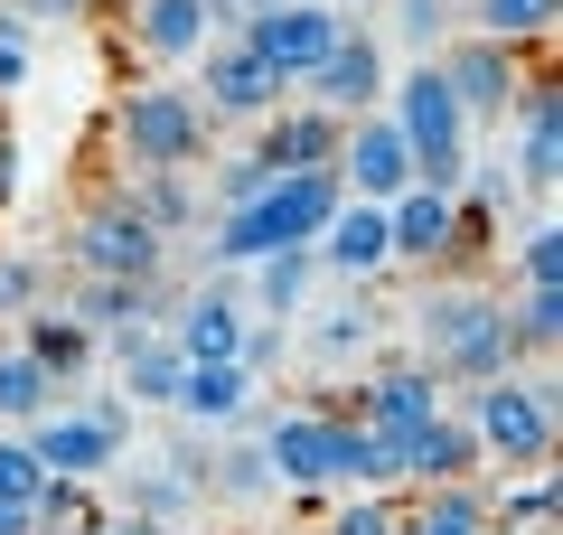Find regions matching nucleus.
<instances>
[{
  "label": "nucleus",
  "instance_id": "nucleus-1",
  "mask_svg": "<svg viewBox=\"0 0 563 535\" xmlns=\"http://www.w3.org/2000/svg\"><path fill=\"white\" fill-rule=\"evenodd\" d=\"M413 367H432L442 385H488L517 367V348H507V292H488V282H461V273H432L413 301Z\"/></svg>",
  "mask_w": 563,
  "mask_h": 535
},
{
  "label": "nucleus",
  "instance_id": "nucleus-2",
  "mask_svg": "<svg viewBox=\"0 0 563 535\" xmlns=\"http://www.w3.org/2000/svg\"><path fill=\"white\" fill-rule=\"evenodd\" d=\"M263 460H273L282 489H395V460L376 433H357L347 414L320 404H291V414H263Z\"/></svg>",
  "mask_w": 563,
  "mask_h": 535
},
{
  "label": "nucleus",
  "instance_id": "nucleus-3",
  "mask_svg": "<svg viewBox=\"0 0 563 535\" xmlns=\"http://www.w3.org/2000/svg\"><path fill=\"white\" fill-rule=\"evenodd\" d=\"M339 170H291V178H273L263 198H244L235 217H217V236H207V263H263V254H310L320 244V226L339 217Z\"/></svg>",
  "mask_w": 563,
  "mask_h": 535
},
{
  "label": "nucleus",
  "instance_id": "nucleus-4",
  "mask_svg": "<svg viewBox=\"0 0 563 535\" xmlns=\"http://www.w3.org/2000/svg\"><path fill=\"white\" fill-rule=\"evenodd\" d=\"M451 414L470 423V441H479V460H498V479L517 470H554V367H507V376L488 385H461V404Z\"/></svg>",
  "mask_w": 563,
  "mask_h": 535
},
{
  "label": "nucleus",
  "instance_id": "nucleus-5",
  "mask_svg": "<svg viewBox=\"0 0 563 535\" xmlns=\"http://www.w3.org/2000/svg\"><path fill=\"white\" fill-rule=\"evenodd\" d=\"M385 122H395L404 151H413V188L461 198V178H470V122H461V103H451V85L432 76V57H413L395 85H385Z\"/></svg>",
  "mask_w": 563,
  "mask_h": 535
},
{
  "label": "nucleus",
  "instance_id": "nucleus-6",
  "mask_svg": "<svg viewBox=\"0 0 563 535\" xmlns=\"http://www.w3.org/2000/svg\"><path fill=\"white\" fill-rule=\"evenodd\" d=\"M113 151L132 160V178L151 170H198L207 160V113L188 85H132L113 103Z\"/></svg>",
  "mask_w": 563,
  "mask_h": 535
},
{
  "label": "nucleus",
  "instance_id": "nucleus-7",
  "mask_svg": "<svg viewBox=\"0 0 563 535\" xmlns=\"http://www.w3.org/2000/svg\"><path fill=\"white\" fill-rule=\"evenodd\" d=\"M122 423H132V404H122V395H95L85 414L47 404L20 441H29V460H38L47 479H85V489H95L103 470H122Z\"/></svg>",
  "mask_w": 563,
  "mask_h": 535
},
{
  "label": "nucleus",
  "instance_id": "nucleus-8",
  "mask_svg": "<svg viewBox=\"0 0 563 535\" xmlns=\"http://www.w3.org/2000/svg\"><path fill=\"white\" fill-rule=\"evenodd\" d=\"M432 76L451 85V103H461V122L470 132H498L507 113H517V95H526V47H498V39H442V57H432Z\"/></svg>",
  "mask_w": 563,
  "mask_h": 535
},
{
  "label": "nucleus",
  "instance_id": "nucleus-9",
  "mask_svg": "<svg viewBox=\"0 0 563 535\" xmlns=\"http://www.w3.org/2000/svg\"><path fill=\"white\" fill-rule=\"evenodd\" d=\"M66 254H76V273H113V282H161L169 244L141 226L132 198H95L76 217V236H66Z\"/></svg>",
  "mask_w": 563,
  "mask_h": 535
},
{
  "label": "nucleus",
  "instance_id": "nucleus-10",
  "mask_svg": "<svg viewBox=\"0 0 563 535\" xmlns=\"http://www.w3.org/2000/svg\"><path fill=\"white\" fill-rule=\"evenodd\" d=\"M451 414V385L432 376V367H376V376L357 385V433H376L385 441V460H404V441L422 433V423H442Z\"/></svg>",
  "mask_w": 563,
  "mask_h": 535
},
{
  "label": "nucleus",
  "instance_id": "nucleus-11",
  "mask_svg": "<svg viewBox=\"0 0 563 535\" xmlns=\"http://www.w3.org/2000/svg\"><path fill=\"white\" fill-rule=\"evenodd\" d=\"M235 39L254 47V57L273 66L282 85H310V76H320V57L347 39V10H329V0H291V10H263V20H244Z\"/></svg>",
  "mask_w": 563,
  "mask_h": 535
},
{
  "label": "nucleus",
  "instance_id": "nucleus-12",
  "mask_svg": "<svg viewBox=\"0 0 563 535\" xmlns=\"http://www.w3.org/2000/svg\"><path fill=\"white\" fill-rule=\"evenodd\" d=\"M198 76H207V95H198L207 122H263V113L291 103V85H282L244 39H207V47H198Z\"/></svg>",
  "mask_w": 563,
  "mask_h": 535
},
{
  "label": "nucleus",
  "instance_id": "nucleus-13",
  "mask_svg": "<svg viewBox=\"0 0 563 535\" xmlns=\"http://www.w3.org/2000/svg\"><path fill=\"white\" fill-rule=\"evenodd\" d=\"M329 170H339V188H347V198H366V207H395L404 188H413V151H404V132H395L385 113H357V122H347V141H339Z\"/></svg>",
  "mask_w": 563,
  "mask_h": 535
},
{
  "label": "nucleus",
  "instance_id": "nucleus-14",
  "mask_svg": "<svg viewBox=\"0 0 563 535\" xmlns=\"http://www.w3.org/2000/svg\"><path fill=\"white\" fill-rule=\"evenodd\" d=\"M498 132H517V188L526 198H554V178H563V85L554 76H526V95H517V113L498 122Z\"/></svg>",
  "mask_w": 563,
  "mask_h": 535
},
{
  "label": "nucleus",
  "instance_id": "nucleus-15",
  "mask_svg": "<svg viewBox=\"0 0 563 535\" xmlns=\"http://www.w3.org/2000/svg\"><path fill=\"white\" fill-rule=\"evenodd\" d=\"M235 10L225 0H132V47L141 57H161V66H179V57H198L207 39H235Z\"/></svg>",
  "mask_w": 563,
  "mask_h": 535
},
{
  "label": "nucleus",
  "instance_id": "nucleus-16",
  "mask_svg": "<svg viewBox=\"0 0 563 535\" xmlns=\"http://www.w3.org/2000/svg\"><path fill=\"white\" fill-rule=\"evenodd\" d=\"M385 39H366V29H347L339 47L320 57V76H310V103L320 113H339V122H357V113H385Z\"/></svg>",
  "mask_w": 563,
  "mask_h": 535
},
{
  "label": "nucleus",
  "instance_id": "nucleus-17",
  "mask_svg": "<svg viewBox=\"0 0 563 535\" xmlns=\"http://www.w3.org/2000/svg\"><path fill=\"white\" fill-rule=\"evenodd\" d=\"M385 244H395V263H422V273H442V263H461V198H442V188H404L395 207H385Z\"/></svg>",
  "mask_w": 563,
  "mask_h": 535
},
{
  "label": "nucleus",
  "instance_id": "nucleus-18",
  "mask_svg": "<svg viewBox=\"0 0 563 535\" xmlns=\"http://www.w3.org/2000/svg\"><path fill=\"white\" fill-rule=\"evenodd\" d=\"M66 319L95 338H141V329H161L169 319V292L161 282H113V273H85L76 292H66Z\"/></svg>",
  "mask_w": 563,
  "mask_h": 535
},
{
  "label": "nucleus",
  "instance_id": "nucleus-19",
  "mask_svg": "<svg viewBox=\"0 0 563 535\" xmlns=\"http://www.w3.org/2000/svg\"><path fill=\"white\" fill-rule=\"evenodd\" d=\"M339 141H347L339 113H320V103H282V113H263L254 160H263L273 178H291V170H329V160H339Z\"/></svg>",
  "mask_w": 563,
  "mask_h": 535
},
{
  "label": "nucleus",
  "instance_id": "nucleus-20",
  "mask_svg": "<svg viewBox=\"0 0 563 535\" xmlns=\"http://www.w3.org/2000/svg\"><path fill=\"white\" fill-rule=\"evenodd\" d=\"M310 263H320V273H339V282H376V273H395V244H385V207L339 198V217L320 226Z\"/></svg>",
  "mask_w": 563,
  "mask_h": 535
},
{
  "label": "nucleus",
  "instance_id": "nucleus-21",
  "mask_svg": "<svg viewBox=\"0 0 563 535\" xmlns=\"http://www.w3.org/2000/svg\"><path fill=\"white\" fill-rule=\"evenodd\" d=\"M161 329L179 338V357H188V367H198V357H235L254 319H244V301H235V292H217V282H207V292L169 301V319H161Z\"/></svg>",
  "mask_w": 563,
  "mask_h": 535
},
{
  "label": "nucleus",
  "instance_id": "nucleus-22",
  "mask_svg": "<svg viewBox=\"0 0 563 535\" xmlns=\"http://www.w3.org/2000/svg\"><path fill=\"white\" fill-rule=\"evenodd\" d=\"M179 376L188 357L169 329H141V338H113V395L122 404H179Z\"/></svg>",
  "mask_w": 563,
  "mask_h": 535
},
{
  "label": "nucleus",
  "instance_id": "nucleus-23",
  "mask_svg": "<svg viewBox=\"0 0 563 535\" xmlns=\"http://www.w3.org/2000/svg\"><path fill=\"white\" fill-rule=\"evenodd\" d=\"M395 479H413V489H461V479H479V441H470V423H461V414L422 423V433L404 441Z\"/></svg>",
  "mask_w": 563,
  "mask_h": 535
},
{
  "label": "nucleus",
  "instance_id": "nucleus-24",
  "mask_svg": "<svg viewBox=\"0 0 563 535\" xmlns=\"http://www.w3.org/2000/svg\"><path fill=\"white\" fill-rule=\"evenodd\" d=\"M169 414H188L198 433H225V423L254 414V376H244L235 357H198V367L179 376V404H169Z\"/></svg>",
  "mask_w": 563,
  "mask_h": 535
},
{
  "label": "nucleus",
  "instance_id": "nucleus-25",
  "mask_svg": "<svg viewBox=\"0 0 563 535\" xmlns=\"http://www.w3.org/2000/svg\"><path fill=\"white\" fill-rule=\"evenodd\" d=\"M20 348L38 357V376H47V385H76L85 367L103 357V338H95V329H76L66 310H47V301H38V310L20 319Z\"/></svg>",
  "mask_w": 563,
  "mask_h": 535
},
{
  "label": "nucleus",
  "instance_id": "nucleus-26",
  "mask_svg": "<svg viewBox=\"0 0 563 535\" xmlns=\"http://www.w3.org/2000/svg\"><path fill=\"white\" fill-rule=\"evenodd\" d=\"M169 460H179V470H132V516H151V526L179 535V516L207 507V489H198L207 460H198V451H169Z\"/></svg>",
  "mask_w": 563,
  "mask_h": 535
},
{
  "label": "nucleus",
  "instance_id": "nucleus-27",
  "mask_svg": "<svg viewBox=\"0 0 563 535\" xmlns=\"http://www.w3.org/2000/svg\"><path fill=\"white\" fill-rule=\"evenodd\" d=\"M254 273V310H263V329H291V319L310 310V282H320V263L310 254H263V263H244Z\"/></svg>",
  "mask_w": 563,
  "mask_h": 535
},
{
  "label": "nucleus",
  "instance_id": "nucleus-28",
  "mask_svg": "<svg viewBox=\"0 0 563 535\" xmlns=\"http://www.w3.org/2000/svg\"><path fill=\"white\" fill-rule=\"evenodd\" d=\"M366 348H376V301H366V282H347L339 310L310 319V367H347V357H366Z\"/></svg>",
  "mask_w": 563,
  "mask_h": 535
},
{
  "label": "nucleus",
  "instance_id": "nucleus-29",
  "mask_svg": "<svg viewBox=\"0 0 563 535\" xmlns=\"http://www.w3.org/2000/svg\"><path fill=\"white\" fill-rule=\"evenodd\" d=\"M554 10L563 0H461L470 39H498V47H544L554 39Z\"/></svg>",
  "mask_w": 563,
  "mask_h": 535
},
{
  "label": "nucleus",
  "instance_id": "nucleus-30",
  "mask_svg": "<svg viewBox=\"0 0 563 535\" xmlns=\"http://www.w3.org/2000/svg\"><path fill=\"white\" fill-rule=\"evenodd\" d=\"M395 535H488V489L461 479V489H422L413 516H395Z\"/></svg>",
  "mask_w": 563,
  "mask_h": 535
},
{
  "label": "nucleus",
  "instance_id": "nucleus-31",
  "mask_svg": "<svg viewBox=\"0 0 563 535\" xmlns=\"http://www.w3.org/2000/svg\"><path fill=\"white\" fill-rule=\"evenodd\" d=\"M122 198H132L141 207V226H151V236H188V226H198V188H188V170H151V178H132V188H122Z\"/></svg>",
  "mask_w": 563,
  "mask_h": 535
},
{
  "label": "nucleus",
  "instance_id": "nucleus-32",
  "mask_svg": "<svg viewBox=\"0 0 563 535\" xmlns=\"http://www.w3.org/2000/svg\"><path fill=\"white\" fill-rule=\"evenodd\" d=\"M198 489H207V498H225V507H254V498H263V489H282V479H273V460H263L254 441H235V451H207Z\"/></svg>",
  "mask_w": 563,
  "mask_h": 535
},
{
  "label": "nucleus",
  "instance_id": "nucleus-33",
  "mask_svg": "<svg viewBox=\"0 0 563 535\" xmlns=\"http://www.w3.org/2000/svg\"><path fill=\"white\" fill-rule=\"evenodd\" d=\"M47 404H57V385L38 376V357H29L20 338H0V423H20V433H29Z\"/></svg>",
  "mask_w": 563,
  "mask_h": 535
},
{
  "label": "nucleus",
  "instance_id": "nucleus-34",
  "mask_svg": "<svg viewBox=\"0 0 563 535\" xmlns=\"http://www.w3.org/2000/svg\"><path fill=\"white\" fill-rule=\"evenodd\" d=\"M488 516H498L507 535H554V470H517V479H498Z\"/></svg>",
  "mask_w": 563,
  "mask_h": 535
},
{
  "label": "nucleus",
  "instance_id": "nucleus-35",
  "mask_svg": "<svg viewBox=\"0 0 563 535\" xmlns=\"http://www.w3.org/2000/svg\"><path fill=\"white\" fill-rule=\"evenodd\" d=\"M507 348L517 357H554L563 348V292H517L507 301Z\"/></svg>",
  "mask_w": 563,
  "mask_h": 535
},
{
  "label": "nucleus",
  "instance_id": "nucleus-36",
  "mask_svg": "<svg viewBox=\"0 0 563 535\" xmlns=\"http://www.w3.org/2000/svg\"><path fill=\"white\" fill-rule=\"evenodd\" d=\"M517 292H563V226L554 217L517 226Z\"/></svg>",
  "mask_w": 563,
  "mask_h": 535
},
{
  "label": "nucleus",
  "instance_id": "nucleus-37",
  "mask_svg": "<svg viewBox=\"0 0 563 535\" xmlns=\"http://www.w3.org/2000/svg\"><path fill=\"white\" fill-rule=\"evenodd\" d=\"M395 39L442 57V39H461V0H395Z\"/></svg>",
  "mask_w": 563,
  "mask_h": 535
},
{
  "label": "nucleus",
  "instance_id": "nucleus-38",
  "mask_svg": "<svg viewBox=\"0 0 563 535\" xmlns=\"http://www.w3.org/2000/svg\"><path fill=\"white\" fill-rule=\"evenodd\" d=\"M263 188H273V170H263L254 151H235L217 178H207V207H217V217H235V207H244V198H263Z\"/></svg>",
  "mask_w": 563,
  "mask_h": 535
},
{
  "label": "nucleus",
  "instance_id": "nucleus-39",
  "mask_svg": "<svg viewBox=\"0 0 563 535\" xmlns=\"http://www.w3.org/2000/svg\"><path fill=\"white\" fill-rule=\"evenodd\" d=\"M38 489H47V470L29 460V441L0 433V507H38Z\"/></svg>",
  "mask_w": 563,
  "mask_h": 535
},
{
  "label": "nucleus",
  "instance_id": "nucleus-40",
  "mask_svg": "<svg viewBox=\"0 0 563 535\" xmlns=\"http://www.w3.org/2000/svg\"><path fill=\"white\" fill-rule=\"evenodd\" d=\"M329 535H395V498H385V489H357L339 516H329Z\"/></svg>",
  "mask_w": 563,
  "mask_h": 535
},
{
  "label": "nucleus",
  "instance_id": "nucleus-41",
  "mask_svg": "<svg viewBox=\"0 0 563 535\" xmlns=\"http://www.w3.org/2000/svg\"><path fill=\"white\" fill-rule=\"evenodd\" d=\"M38 263H29V254H0V319H29V310H38Z\"/></svg>",
  "mask_w": 563,
  "mask_h": 535
},
{
  "label": "nucleus",
  "instance_id": "nucleus-42",
  "mask_svg": "<svg viewBox=\"0 0 563 535\" xmlns=\"http://www.w3.org/2000/svg\"><path fill=\"white\" fill-rule=\"evenodd\" d=\"M20 20H47V29H76V20H95V0H10Z\"/></svg>",
  "mask_w": 563,
  "mask_h": 535
},
{
  "label": "nucleus",
  "instance_id": "nucleus-43",
  "mask_svg": "<svg viewBox=\"0 0 563 535\" xmlns=\"http://www.w3.org/2000/svg\"><path fill=\"white\" fill-rule=\"evenodd\" d=\"M10 188H20V141L0 132V198H10Z\"/></svg>",
  "mask_w": 563,
  "mask_h": 535
},
{
  "label": "nucleus",
  "instance_id": "nucleus-44",
  "mask_svg": "<svg viewBox=\"0 0 563 535\" xmlns=\"http://www.w3.org/2000/svg\"><path fill=\"white\" fill-rule=\"evenodd\" d=\"M20 76H29V47H0V95H10Z\"/></svg>",
  "mask_w": 563,
  "mask_h": 535
},
{
  "label": "nucleus",
  "instance_id": "nucleus-45",
  "mask_svg": "<svg viewBox=\"0 0 563 535\" xmlns=\"http://www.w3.org/2000/svg\"><path fill=\"white\" fill-rule=\"evenodd\" d=\"M0 535H38V507H0Z\"/></svg>",
  "mask_w": 563,
  "mask_h": 535
},
{
  "label": "nucleus",
  "instance_id": "nucleus-46",
  "mask_svg": "<svg viewBox=\"0 0 563 535\" xmlns=\"http://www.w3.org/2000/svg\"><path fill=\"white\" fill-rule=\"evenodd\" d=\"M225 10H235V20H263V10H291V0H225Z\"/></svg>",
  "mask_w": 563,
  "mask_h": 535
},
{
  "label": "nucleus",
  "instance_id": "nucleus-47",
  "mask_svg": "<svg viewBox=\"0 0 563 535\" xmlns=\"http://www.w3.org/2000/svg\"><path fill=\"white\" fill-rule=\"evenodd\" d=\"M329 10H366V0H329Z\"/></svg>",
  "mask_w": 563,
  "mask_h": 535
},
{
  "label": "nucleus",
  "instance_id": "nucleus-48",
  "mask_svg": "<svg viewBox=\"0 0 563 535\" xmlns=\"http://www.w3.org/2000/svg\"><path fill=\"white\" fill-rule=\"evenodd\" d=\"M488 535H507V526H488Z\"/></svg>",
  "mask_w": 563,
  "mask_h": 535
}]
</instances>
